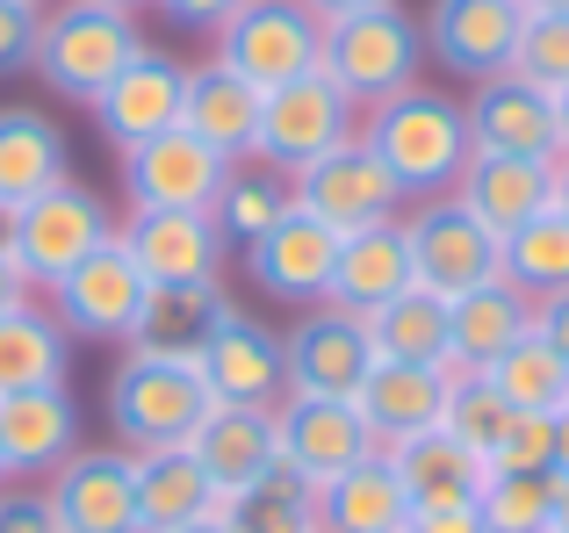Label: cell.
Returning <instances> with one entry per match:
<instances>
[{"instance_id": "58", "label": "cell", "mask_w": 569, "mask_h": 533, "mask_svg": "<svg viewBox=\"0 0 569 533\" xmlns=\"http://www.w3.org/2000/svg\"><path fill=\"white\" fill-rule=\"evenodd\" d=\"M0 483H8V469H0Z\"/></svg>"}, {"instance_id": "52", "label": "cell", "mask_w": 569, "mask_h": 533, "mask_svg": "<svg viewBox=\"0 0 569 533\" xmlns=\"http://www.w3.org/2000/svg\"><path fill=\"white\" fill-rule=\"evenodd\" d=\"M548 533H569V476H556V526Z\"/></svg>"}, {"instance_id": "10", "label": "cell", "mask_w": 569, "mask_h": 533, "mask_svg": "<svg viewBox=\"0 0 569 533\" xmlns=\"http://www.w3.org/2000/svg\"><path fill=\"white\" fill-rule=\"evenodd\" d=\"M376 454V433L353 411V396H318V390H289L274 404V462L289 469L296 483H332L339 469L368 462Z\"/></svg>"}, {"instance_id": "6", "label": "cell", "mask_w": 569, "mask_h": 533, "mask_svg": "<svg viewBox=\"0 0 569 533\" xmlns=\"http://www.w3.org/2000/svg\"><path fill=\"white\" fill-rule=\"evenodd\" d=\"M217 66H231L246 87L274 94V87L303 80V72L325 66V22L303 8V0H246L231 22L217 29Z\"/></svg>"}, {"instance_id": "24", "label": "cell", "mask_w": 569, "mask_h": 533, "mask_svg": "<svg viewBox=\"0 0 569 533\" xmlns=\"http://www.w3.org/2000/svg\"><path fill=\"white\" fill-rule=\"evenodd\" d=\"M188 454L202 462V476L217 483L223 497L260 483L274 469V411L260 404H209L202 425L188 433Z\"/></svg>"}, {"instance_id": "45", "label": "cell", "mask_w": 569, "mask_h": 533, "mask_svg": "<svg viewBox=\"0 0 569 533\" xmlns=\"http://www.w3.org/2000/svg\"><path fill=\"white\" fill-rule=\"evenodd\" d=\"M159 14H167L173 29H194V37H217L223 22H231L238 8H246V0H152Z\"/></svg>"}, {"instance_id": "4", "label": "cell", "mask_w": 569, "mask_h": 533, "mask_svg": "<svg viewBox=\"0 0 569 533\" xmlns=\"http://www.w3.org/2000/svg\"><path fill=\"white\" fill-rule=\"evenodd\" d=\"M318 72L347 101L376 109V101L418 87V72H426V37H418V22L403 14V0H389V8L347 14V22H325V66Z\"/></svg>"}, {"instance_id": "34", "label": "cell", "mask_w": 569, "mask_h": 533, "mask_svg": "<svg viewBox=\"0 0 569 533\" xmlns=\"http://www.w3.org/2000/svg\"><path fill=\"white\" fill-rule=\"evenodd\" d=\"M289 210H296L289 173L267 167V159H231V167H223L217 202H209V224L223 231V245H238V253H246V245L260 239L267 224H281Z\"/></svg>"}, {"instance_id": "43", "label": "cell", "mask_w": 569, "mask_h": 533, "mask_svg": "<svg viewBox=\"0 0 569 533\" xmlns=\"http://www.w3.org/2000/svg\"><path fill=\"white\" fill-rule=\"evenodd\" d=\"M37 22H43V8H29V0H0V80L29 72V58H37Z\"/></svg>"}, {"instance_id": "9", "label": "cell", "mask_w": 569, "mask_h": 533, "mask_svg": "<svg viewBox=\"0 0 569 533\" xmlns=\"http://www.w3.org/2000/svg\"><path fill=\"white\" fill-rule=\"evenodd\" d=\"M58 533H138V454L123 440H80L43 476Z\"/></svg>"}, {"instance_id": "20", "label": "cell", "mask_w": 569, "mask_h": 533, "mask_svg": "<svg viewBox=\"0 0 569 533\" xmlns=\"http://www.w3.org/2000/svg\"><path fill=\"white\" fill-rule=\"evenodd\" d=\"M476 152H519V159H556V94L519 72H490L461 94Z\"/></svg>"}, {"instance_id": "37", "label": "cell", "mask_w": 569, "mask_h": 533, "mask_svg": "<svg viewBox=\"0 0 569 533\" xmlns=\"http://www.w3.org/2000/svg\"><path fill=\"white\" fill-rule=\"evenodd\" d=\"M483 382H490V390H498L512 411H562V396H569V361L548 346L541 332H527L519 346H505L498 361L483 368Z\"/></svg>"}, {"instance_id": "38", "label": "cell", "mask_w": 569, "mask_h": 533, "mask_svg": "<svg viewBox=\"0 0 569 533\" xmlns=\"http://www.w3.org/2000/svg\"><path fill=\"white\" fill-rule=\"evenodd\" d=\"M223 526L231 533H310L318 526V505H310V483H296L289 469H267L260 483L223 497Z\"/></svg>"}, {"instance_id": "41", "label": "cell", "mask_w": 569, "mask_h": 533, "mask_svg": "<svg viewBox=\"0 0 569 533\" xmlns=\"http://www.w3.org/2000/svg\"><path fill=\"white\" fill-rule=\"evenodd\" d=\"M483 469L490 476H556V411H512Z\"/></svg>"}, {"instance_id": "53", "label": "cell", "mask_w": 569, "mask_h": 533, "mask_svg": "<svg viewBox=\"0 0 569 533\" xmlns=\"http://www.w3.org/2000/svg\"><path fill=\"white\" fill-rule=\"evenodd\" d=\"M173 533H231V526H223L217 512H202V520H188V526H173Z\"/></svg>"}, {"instance_id": "30", "label": "cell", "mask_w": 569, "mask_h": 533, "mask_svg": "<svg viewBox=\"0 0 569 533\" xmlns=\"http://www.w3.org/2000/svg\"><path fill=\"white\" fill-rule=\"evenodd\" d=\"M66 130L43 109H0V217H14L22 202H37L43 188L72 181L66 173Z\"/></svg>"}, {"instance_id": "40", "label": "cell", "mask_w": 569, "mask_h": 533, "mask_svg": "<svg viewBox=\"0 0 569 533\" xmlns=\"http://www.w3.org/2000/svg\"><path fill=\"white\" fill-rule=\"evenodd\" d=\"M512 425V404H505L498 390H490L483 375H455L447 382V411H440V433H455L461 447L490 454L498 447V433Z\"/></svg>"}, {"instance_id": "49", "label": "cell", "mask_w": 569, "mask_h": 533, "mask_svg": "<svg viewBox=\"0 0 569 533\" xmlns=\"http://www.w3.org/2000/svg\"><path fill=\"white\" fill-rule=\"evenodd\" d=\"M318 22H347V14H368V8H389V0H303Z\"/></svg>"}, {"instance_id": "11", "label": "cell", "mask_w": 569, "mask_h": 533, "mask_svg": "<svg viewBox=\"0 0 569 533\" xmlns=\"http://www.w3.org/2000/svg\"><path fill=\"white\" fill-rule=\"evenodd\" d=\"M347 138H361V101H347L325 72H303V80L274 87V94L260 101L252 159L296 173V167H310L318 152H332V144H347Z\"/></svg>"}, {"instance_id": "50", "label": "cell", "mask_w": 569, "mask_h": 533, "mask_svg": "<svg viewBox=\"0 0 569 533\" xmlns=\"http://www.w3.org/2000/svg\"><path fill=\"white\" fill-rule=\"evenodd\" d=\"M556 476H569V404L556 411Z\"/></svg>"}, {"instance_id": "13", "label": "cell", "mask_w": 569, "mask_h": 533, "mask_svg": "<svg viewBox=\"0 0 569 533\" xmlns=\"http://www.w3.org/2000/svg\"><path fill=\"white\" fill-rule=\"evenodd\" d=\"M181 94H188V66L173 51H159V43H144L87 109H94V130L109 138V152H130L144 138L181 130Z\"/></svg>"}, {"instance_id": "51", "label": "cell", "mask_w": 569, "mask_h": 533, "mask_svg": "<svg viewBox=\"0 0 569 533\" xmlns=\"http://www.w3.org/2000/svg\"><path fill=\"white\" fill-rule=\"evenodd\" d=\"M556 159H569V87L556 94Z\"/></svg>"}, {"instance_id": "44", "label": "cell", "mask_w": 569, "mask_h": 533, "mask_svg": "<svg viewBox=\"0 0 569 533\" xmlns=\"http://www.w3.org/2000/svg\"><path fill=\"white\" fill-rule=\"evenodd\" d=\"M0 533H58L43 483H0Z\"/></svg>"}, {"instance_id": "2", "label": "cell", "mask_w": 569, "mask_h": 533, "mask_svg": "<svg viewBox=\"0 0 569 533\" xmlns=\"http://www.w3.org/2000/svg\"><path fill=\"white\" fill-rule=\"evenodd\" d=\"M217 404L194 368V353L167 346H123V361L109 368V433L130 454L144 447H188V433L202 425V411Z\"/></svg>"}, {"instance_id": "16", "label": "cell", "mask_w": 569, "mask_h": 533, "mask_svg": "<svg viewBox=\"0 0 569 533\" xmlns=\"http://www.w3.org/2000/svg\"><path fill=\"white\" fill-rule=\"evenodd\" d=\"M281 368H289V390L353 396V382L376 368L368 318H353V310H339V303H310L303 318L281 332Z\"/></svg>"}, {"instance_id": "21", "label": "cell", "mask_w": 569, "mask_h": 533, "mask_svg": "<svg viewBox=\"0 0 569 533\" xmlns=\"http://www.w3.org/2000/svg\"><path fill=\"white\" fill-rule=\"evenodd\" d=\"M72 447H80V404H72L66 382L0 396V469H8V483H43Z\"/></svg>"}, {"instance_id": "19", "label": "cell", "mask_w": 569, "mask_h": 533, "mask_svg": "<svg viewBox=\"0 0 569 533\" xmlns=\"http://www.w3.org/2000/svg\"><path fill=\"white\" fill-rule=\"evenodd\" d=\"M116 245L130 253L144 281H202L223 274V231L209 224V210H123L116 217Z\"/></svg>"}, {"instance_id": "27", "label": "cell", "mask_w": 569, "mask_h": 533, "mask_svg": "<svg viewBox=\"0 0 569 533\" xmlns=\"http://www.w3.org/2000/svg\"><path fill=\"white\" fill-rule=\"evenodd\" d=\"M260 87H246L231 66H217V58H202V66H188V94H181V130L188 138H202L209 152L223 159H252V138H260Z\"/></svg>"}, {"instance_id": "32", "label": "cell", "mask_w": 569, "mask_h": 533, "mask_svg": "<svg viewBox=\"0 0 569 533\" xmlns=\"http://www.w3.org/2000/svg\"><path fill=\"white\" fill-rule=\"evenodd\" d=\"M223 310H231L223 274H202V281H144V310H138V332H130V346L194 353Z\"/></svg>"}, {"instance_id": "3", "label": "cell", "mask_w": 569, "mask_h": 533, "mask_svg": "<svg viewBox=\"0 0 569 533\" xmlns=\"http://www.w3.org/2000/svg\"><path fill=\"white\" fill-rule=\"evenodd\" d=\"M144 43L152 37H144L138 14L101 8V0H51L43 22H37V58H29V72L66 101H94Z\"/></svg>"}, {"instance_id": "1", "label": "cell", "mask_w": 569, "mask_h": 533, "mask_svg": "<svg viewBox=\"0 0 569 533\" xmlns=\"http://www.w3.org/2000/svg\"><path fill=\"white\" fill-rule=\"evenodd\" d=\"M361 144L389 167V181L403 188V202L426 195H455L461 167H469V115H461V94L447 87H403V94L361 109Z\"/></svg>"}, {"instance_id": "18", "label": "cell", "mask_w": 569, "mask_h": 533, "mask_svg": "<svg viewBox=\"0 0 569 533\" xmlns=\"http://www.w3.org/2000/svg\"><path fill=\"white\" fill-rule=\"evenodd\" d=\"M332 260H339V231H325L318 217H303V210H289L281 224H267L260 239L246 245L252 289L274 295V303H289V310L325 303V289H332Z\"/></svg>"}, {"instance_id": "35", "label": "cell", "mask_w": 569, "mask_h": 533, "mask_svg": "<svg viewBox=\"0 0 569 533\" xmlns=\"http://www.w3.org/2000/svg\"><path fill=\"white\" fill-rule=\"evenodd\" d=\"M368 339H376V361H418L440 368L447 361V295L432 289H397L382 310H368Z\"/></svg>"}, {"instance_id": "25", "label": "cell", "mask_w": 569, "mask_h": 533, "mask_svg": "<svg viewBox=\"0 0 569 533\" xmlns=\"http://www.w3.org/2000/svg\"><path fill=\"white\" fill-rule=\"evenodd\" d=\"M527 332H533V295L512 289L505 274H490L483 289L447 303V361L469 368V375H483V368L498 361L505 346H519Z\"/></svg>"}, {"instance_id": "28", "label": "cell", "mask_w": 569, "mask_h": 533, "mask_svg": "<svg viewBox=\"0 0 569 533\" xmlns=\"http://www.w3.org/2000/svg\"><path fill=\"white\" fill-rule=\"evenodd\" d=\"M310 505H318V533H403L411 526V497H403V483H397L382 447L368 462L339 469L332 483H318Z\"/></svg>"}, {"instance_id": "33", "label": "cell", "mask_w": 569, "mask_h": 533, "mask_svg": "<svg viewBox=\"0 0 569 533\" xmlns=\"http://www.w3.org/2000/svg\"><path fill=\"white\" fill-rule=\"evenodd\" d=\"M72 368V332L51 318V303H22L0 318V396L51 390Z\"/></svg>"}, {"instance_id": "5", "label": "cell", "mask_w": 569, "mask_h": 533, "mask_svg": "<svg viewBox=\"0 0 569 533\" xmlns=\"http://www.w3.org/2000/svg\"><path fill=\"white\" fill-rule=\"evenodd\" d=\"M0 239L14 245V260H22L29 289L51 295L87 253H101V245L116 239V217H109V202H101L94 188L58 181V188H43L37 202H22L14 217H0Z\"/></svg>"}, {"instance_id": "36", "label": "cell", "mask_w": 569, "mask_h": 533, "mask_svg": "<svg viewBox=\"0 0 569 533\" xmlns=\"http://www.w3.org/2000/svg\"><path fill=\"white\" fill-rule=\"evenodd\" d=\"M498 274L512 281V289H527L533 303H541V295H562L569 289V217L541 210L519 231H505L498 239Z\"/></svg>"}, {"instance_id": "42", "label": "cell", "mask_w": 569, "mask_h": 533, "mask_svg": "<svg viewBox=\"0 0 569 533\" xmlns=\"http://www.w3.org/2000/svg\"><path fill=\"white\" fill-rule=\"evenodd\" d=\"M512 72L533 80V87H548V94H562V87H569V14H527L519 51H512Z\"/></svg>"}, {"instance_id": "39", "label": "cell", "mask_w": 569, "mask_h": 533, "mask_svg": "<svg viewBox=\"0 0 569 533\" xmlns=\"http://www.w3.org/2000/svg\"><path fill=\"white\" fill-rule=\"evenodd\" d=\"M483 533H548L556 526V476H490L476 491Z\"/></svg>"}, {"instance_id": "8", "label": "cell", "mask_w": 569, "mask_h": 533, "mask_svg": "<svg viewBox=\"0 0 569 533\" xmlns=\"http://www.w3.org/2000/svg\"><path fill=\"white\" fill-rule=\"evenodd\" d=\"M403 245H411V281L447 303L498 274V231H483L455 195L403 202Z\"/></svg>"}, {"instance_id": "26", "label": "cell", "mask_w": 569, "mask_h": 533, "mask_svg": "<svg viewBox=\"0 0 569 533\" xmlns=\"http://www.w3.org/2000/svg\"><path fill=\"white\" fill-rule=\"evenodd\" d=\"M389 454V469H397V483H403V497H411V512H447V505H476V491L490 483V469H483V454L476 447H461L455 433H411V440H397V447H382Z\"/></svg>"}, {"instance_id": "57", "label": "cell", "mask_w": 569, "mask_h": 533, "mask_svg": "<svg viewBox=\"0 0 569 533\" xmlns=\"http://www.w3.org/2000/svg\"><path fill=\"white\" fill-rule=\"evenodd\" d=\"M29 8H51V0H29Z\"/></svg>"}, {"instance_id": "23", "label": "cell", "mask_w": 569, "mask_h": 533, "mask_svg": "<svg viewBox=\"0 0 569 533\" xmlns=\"http://www.w3.org/2000/svg\"><path fill=\"white\" fill-rule=\"evenodd\" d=\"M353 411L368 419L376 447H397L411 433H432L447 411V375L418 361H376L361 382H353Z\"/></svg>"}, {"instance_id": "47", "label": "cell", "mask_w": 569, "mask_h": 533, "mask_svg": "<svg viewBox=\"0 0 569 533\" xmlns=\"http://www.w3.org/2000/svg\"><path fill=\"white\" fill-rule=\"evenodd\" d=\"M22 303H37V289H29V274H22V260H14V245L0 239V318H8V310H22Z\"/></svg>"}, {"instance_id": "56", "label": "cell", "mask_w": 569, "mask_h": 533, "mask_svg": "<svg viewBox=\"0 0 569 533\" xmlns=\"http://www.w3.org/2000/svg\"><path fill=\"white\" fill-rule=\"evenodd\" d=\"M101 8H123V14H144L152 0H101Z\"/></svg>"}, {"instance_id": "55", "label": "cell", "mask_w": 569, "mask_h": 533, "mask_svg": "<svg viewBox=\"0 0 569 533\" xmlns=\"http://www.w3.org/2000/svg\"><path fill=\"white\" fill-rule=\"evenodd\" d=\"M527 14H569V0H519Z\"/></svg>"}, {"instance_id": "46", "label": "cell", "mask_w": 569, "mask_h": 533, "mask_svg": "<svg viewBox=\"0 0 569 533\" xmlns=\"http://www.w3.org/2000/svg\"><path fill=\"white\" fill-rule=\"evenodd\" d=\"M533 332H541L548 346H556L562 361H569V289H562V295H541V303H533Z\"/></svg>"}, {"instance_id": "48", "label": "cell", "mask_w": 569, "mask_h": 533, "mask_svg": "<svg viewBox=\"0 0 569 533\" xmlns=\"http://www.w3.org/2000/svg\"><path fill=\"white\" fill-rule=\"evenodd\" d=\"M403 533H483V520H476V505H447V512H411Z\"/></svg>"}, {"instance_id": "22", "label": "cell", "mask_w": 569, "mask_h": 533, "mask_svg": "<svg viewBox=\"0 0 569 533\" xmlns=\"http://www.w3.org/2000/svg\"><path fill=\"white\" fill-rule=\"evenodd\" d=\"M455 202L483 231H519L527 217L556 210V159H519V152H469L455 181Z\"/></svg>"}, {"instance_id": "12", "label": "cell", "mask_w": 569, "mask_h": 533, "mask_svg": "<svg viewBox=\"0 0 569 533\" xmlns=\"http://www.w3.org/2000/svg\"><path fill=\"white\" fill-rule=\"evenodd\" d=\"M519 29H527V8L519 0H432L418 37H426V58L455 80H490V72H512Z\"/></svg>"}, {"instance_id": "54", "label": "cell", "mask_w": 569, "mask_h": 533, "mask_svg": "<svg viewBox=\"0 0 569 533\" xmlns=\"http://www.w3.org/2000/svg\"><path fill=\"white\" fill-rule=\"evenodd\" d=\"M556 210L569 217V159H556Z\"/></svg>"}, {"instance_id": "14", "label": "cell", "mask_w": 569, "mask_h": 533, "mask_svg": "<svg viewBox=\"0 0 569 533\" xmlns=\"http://www.w3.org/2000/svg\"><path fill=\"white\" fill-rule=\"evenodd\" d=\"M138 310H144V274L130 266V253L116 239L101 245V253H87L51 289V318L66 324L72 339H101V346H130Z\"/></svg>"}, {"instance_id": "15", "label": "cell", "mask_w": 569, "mask_h": 533, "mask_svg": "<svg viewBox=\"0 0 569 533\" xmlns=\"http://www.w3.org/2000/svg\"><path fill=\"white\" fill-rule=\"evenodd\" d=\"M194 368H202V382H209V396H217V404H260V411H274L281 396H289L281 332H267V324L246 318L238 303L209 324V339L194 346Z\"/></svg>"}, {"instance_id": "29", "label": "cell", "mask_w": 569, "mask_h": 533, "mask_svg": "<svg viewBox=\"0 0 569 533\" xmlns=\"http://www.w3.org/2000/svg\"><path fill=\"white\" fill-rule=\"evenodd\" d=\"M397 289H411V245H403V217L368 224V231H347V239H339V260H332V289H325V303L368 318V310H382Z\"/></svg>"}, {"instance_id": "17", "label": "cell", "mask_w": 569, "mask_h": 533, "mask_svg": "<svg viewBox=\"0 0 569 533\" xmlns=\"http://www.w3.org/2000/svg\"><path fill=\"white\" fill-rule=\"evenodd\" d=\"M223 167L231 159L209 152L188 130H167V138H144L123 152V202L130 210H209L223 188Z\"/></svg>"}, {"instance_id": "7", "label": "cell", "mask_w": 569, "mask_h": 533, "mask_svg": "<svg viewBox=\"0 0 569 533\" xmlns=\"http://www.w3.org/2000/svg\"><path fill=\"white\" fill-rule=\"evenodd\" d=\"M289 195H296V210L318 217L325 231H339V239L403 217V188L389 181V167L368 152L361 138H347V144H332V152H318L310 167H296Z\"/></svg>"}, {"instance_id": "59", "label": "cell", "mask_w": 569, "mask_h": 533, "mask_svg": "<svg viewBox=\"0 0 569 533\" xmlns=\"http://www.w3.org/2000/svg\"><path fill=\"white\" fill-rule=\"evenodd\" d=\"M562 404H569V396H562Z\"/></svg>"}, {"instance_id": "60", "label": "cell", "mask_w": 569, "mask_h": 533, "mask_svg": "<svg viewBox=\"0 0 569 533\" xmlns=\"http://www.w3.org/2000/svg\"><path fill=\"white\" fill-rule=\"evenodd\" d=\"M310 533H318V526H310Z\"/></svg>"}, {"instance_id": "31", "label": "cell", "mask_w": 569, "mask_h": 533, "mask_svg": "<svg viewBox=\"0 0 569 533\" xmlns=\"http://www.w3.org/2000/svg\"><path fill=\"white\" fill-rule=\"evenodd\" d=\"M217 512L223 520V491L202 476L188 447H144L138 454V533H173L188 520Z\"/></svg>"}]
</instances>
